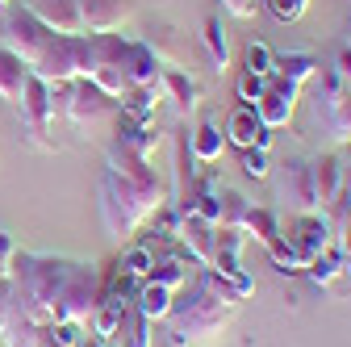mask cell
Listing matches in <instances>:
<instances>
[{"label": "cell", "mask_w": 351, "mask_h": 347, "mask_svg": "<svg viewBox=\"0 0 351 347\" xmlns=\"http://www.w3.org/2000/svg\"><path fill=\"white\" fill-rule=\"evenodd\" d=\"M167 205H171V189L151 167V159L134 155L130 147H121L113 139L109 143V167H105L101 189H97V209H101L105 235L113 243H130Z\"/></svg>", "instance_id": "obj_1"}, {"label": "cell", "mask_w": 351, "mask_h": 347, "mask_svg": "<svg viewBox=\"0 0 351 347\" xmlns=\"http://www.w3.org/2000/svg\"><path fill=\"white\" fill-rule=\"evenodd\" d=\"M184 289L189 293L176 297L171 301V314L163 318L171 347H193V343L217 339L230 326V318L239 314V306H243V297L234 293V285L222 280L213 268H197Z\"/></svg>", "instance_id": "obj_2"}, {"label": "cell", "mask_w": 351, "mask_h": 347, "mask_svg": "<svg viewBox=\"0 0 351 347\" xmlns=\"http://www.w3.org/2000/svg\"><path fill=\"white\" fill-rule=\"evenodd\" d=\"M67 255H47V251H21L13 255V297H17V314L34 318L47 326L51 314H55V297H59V285L67 276Z\"/></svg>", "instance_id": "obj_3"}, {"label": "cell", "mask_w": 351, "mask_h": 347, "mask_svg": "<svg viewBox=\"0 0 351 347\" xmlns=\"http://www.w3.org/2000/svg\"><path fill=\"white\" fill-rule=\"evenodd\" d=\"M51 101H55V113L84 139H97L105 130L117 125L121 109L109 93H101L93 80H67V84H51Z\"/></svg>", "instance_id": "obj_4"}, {"label": "cell", "mask_w": 351, "mask_h": 347, "mask_svg": "<svg viewBox=\"0 0 351 347\" xmlns=\"http://www.w3.org/2000/svg\"><path fill=\"white\" fill-rule=\"evenodd\" d=\"M310 84H318L310 101V134L330 139L335 147H351V84L339 80L335 67H322Z\"/></svg>", "instance_id": "obj_5"}, {"label": "cell", "mask_w": 351, "mask_h": 347, "mask_svg": "<svg viewBox=\"0 0 351 347\" xmlns=\"http://www.w3.org/2000/svg\"><path fill=\"white\" fill-rule=\"evenodd\" d=\"M47 84H67V80H88L93 71V51H88V34H51L42 55L29 67Z\"/></svg>", "instance_id": "obj_6"}, {"label": "cell", "mask_w": 351, "mask_h": 347, "mask_svg": "<svg viewBox=\"0 0 351 347\" xmlns=\"http://www.w3.org/2000/svg\"><path fill=\"white\" fill-rule=\"evenodd\" d=\"M101 293H105V285H101L97 264H88V259H71V264H67V276H63V285H59V297H55L51 322H84V326H88V318H93Z\"/></svg>", "instance_id": "obj_7"}, {"label": "cell", "mask_w": 351, "mask_h": 347, "mask_svg": "<svg viewBox=\"0 0 351 347\" xmlns=\"http://www.w3.org/2000/svg\"><path fill=\"white\" fill-rule=\"evenodd\" d=\"M17 117H21V139H25L34 151H55V139H51V121H55L51 84L38 80L34 71H29V80H25L21 101H17Z\"/></svg>", "instance_id": "obj_8"}, {"label": "cell", "mask_w": 351, "mask_h": 347, "mask_svg": "<svg viewBox=\"0 0 351 347\" xmlns=\"http://www.w3.org/2000/svg\"><path fill=\"white\" fill-rule=\"evenodd\" d=\"M88 51H93V71L88 80L113 101L125 93V55H130V38L121 34H88Z\"/></svg>", "instance_id": "obj_9"}, {"label": "cell", "mask_w": 351, "mask_h": 347, "mask_svg": "<svg viewBox=\"0 0 351 347\" xmlns=\"http://www.w3.org/2000/svg\"><path fill=\"white\" fill-rule=\"evenodd\" d=\"M51 29L42 25L25 5L21 9H5V21H0V47L13 51L25 67H34V59L42 55V47H47Z\"/></svg>", "instance_id": "obj_10"}, {"label": "cell", "mask_w": 351, "mask_h": 347, "mask_svg": "<svg viewBox=\"0 0 351 347\" xmlns=\"http://www.w3.org/2000/svg\"><path fill=\"white\" fill-rule=\"evenodd\" d=\"M243 247H247V235H243V230H222V226H217L209 268L222 276V280H230V285H234V293L247 301V297L255 293V280H251V276H247V268H243Z\"/></svg>", "instance_id": "obj_11"}, {"label": "cell", "mask_w": 351, "mask_h": 347, "mask_svg": "<svg viewBox=\"0 0 351 347\" xmlns=\"http://www.w3.org/2000/svg\"><path fill=\"white\" fill-rule=\"evenodd\" d=\"M276 201H285L293 213H322L314 193V167L310 159H285L276 176Z\"/></svg>", "instance_id": "obj_12"}, {"label": "cell", "mask_w": 351, "mask_h": 347, "mask_svg": "<svg viewBox=\"0 0 351 347\" xmlns=\"http://www.w3.org/2000/svg\"><path fill=\"white\" fill-rule=\"evenodd\" d=\"M297 101H301V84L293 80H280V75H268V88H263V97L251 105L259 113V121L268 130H280L297 117Z\"/></svg>", "instance_id": "obj_13"}, {"label": "cell", "mask_w": 351, "mask_h": 347, "mask_svg": "<svg viewBox=\"0 0 351 347\" xmlns=\"http://www.w3.org/2000/svg\"><path fill=\"white\" fill-rule=\"evenodd\" d=\"M305 259H314V255H322L326 247H335V226H330V218L326 213H293V222H289V230H280Z\"/></svg>", "instance_id": "obj_14"}, {"label": "cell", "mask_w": 351, "mask_h": 347, "mask_svg": "<svg viewBox=\"0 0 351 347\" xmlns=\"http://www.w3.org/2000/svg\"><path fill=\"white\" fill-rule=\"evenodd\" d=\"M134 0H80L84 34H117L121 25L134 21Z\"/></svg>", "instance_id": "obj_15"}, {"label": "cell", "mask_w": 351, "mask_h": 347, "mask_svg": "<svg viewBox=\"0 0 351 347\" xmlns=\"http://www.w3.org/2000/svg\"><path fill=\"white\" fill-rule=\"evenodd\" d=\"M171 239H180L184 243V255L193 259L197 268H209V259H213V239H217V226L197 218L193 209H180V222H176V235Z\"/></svg>", "instance_id": "obj_16"}, {"label": "cell", "mask_w": 351, "mask_h": 347, "mask_svg": "<svg viewBox=\"0 0 351 347\" xmlns=\"http://www.w3.org/2000/svg\"><path fill=\"white\" fill-rule=\"evenodd\" d=\"M222 134H226V143H234L239 151H268L272 147V130L268 125H263L259 121V113L251 109V105H239L230 117H226V130H222Z\"/></svg>", "instance_id": "obj_17"}, {"label": "cell", "mask_w": 351, "mask_h": 347, "mask_svg": "<svg viewBox=\"0 0 351 347\" xmlns=\"http://www.w3.org/2000/svg\"><path fill=\"white\" fill-rule=\"evenodd\" d=\"M310 167H314V193H318V205H322V213H330V209L343 201V176H347V163H343L335 151H326V155H318Z\"/></svg>", "instance_id": "obj_18"}, {"label": "cell", "mask_w": 351, "mask_h": 347, "mask_svg": "<svg viewBox=\"0 0 351 347\" xmlns=\"http://www.w3.org/2000/svg\"><path fill=\"white\" fill-rule=\"evenodd\" d=\"M51 34H84L80 21V0H29L25 5Z\"/></svg>", "instance_id": "obj_19"}, {"label": "cell", "mask_w": 351, "mask_h": 347, "mask_svg": "<svg viewBox=\"0 0 351 347\" xmlns=\"http://www.w3.org/2000/svg\"><path fill=\"white\" fill-rule=\"evenodd\" d=\"M159 55L147 47V38H130V55H125V88H147V84H159Z\"/></svg>", "instance_id": "obj_20"}, {"label": "cell", "mask_w": 351, "mask_h": 347, "mask_svg": "<svg viewBox=\"0 0 351 347\" xmlns=\"http://www.w3.org/2000/svg\"><path fill=\"white\" fill-rule=\"evenodd\" d=\"M159 88H163V101H171L180 117H193V113H197L201 88H197V80H189L180 67H163V71H159Z\"/></svg>", "instance_id": "obj_21"}, {"label": "cell", "mask_w": 351, "mask_h": 347, "mask_svg": "<svg viewBox=\"0 0 351 347\" xmlns=\"http://www.w3.org/2000/svg\"><path fill=\"white\" fill-rule=\"evenodd\" d=\"M193 259L184 255V251H167V255H155V268H151V276L147 280H159V285H167L171 293H180L189 280H193Z\"/></svg>", "instance_id": "obj_22"}, {"label": "cell", "mask_w": 351, "mask_h": 347, "mask_svg": "<svg viewBox=\"0 0 351 347\" xmlns=\"http://www.w3.org/2000/svg\"><path fill=\"white\" fill-rule=\"evenodd\" d=\"M163 101V88L159 84H147V88H125L117 97V109L125 121H155V109Z\"/></svg>", "instance_id": "obj_23"}, {"label": "cell", "mask_w": 351, "mask_h": 347, "mask_svg": "<svg viewBox=\"0 0 351 347\" xmlns=\"http://www.w3.org/2000/svg\"><path fill=\"white\" fill-rule=\"evenodd\" d=\"M171 301H176V293H171L167 285H159V280H138L134 310H138L147 322H163V318L171 314Z\"/></svg>", "instance_id": "obj_24"}, {"label": "cell", "mask_w": 351, "mask_h": 347, "mask_svg": "<svg viewBox=\"0 0 351 347\" xmlns=\"http://www.w3.org/2000/svg\"><path fill=\"white\" fill-rule=\"evenodd\" d=\"M189 151L197 163H217L226 151V134H222V125H213V121H197L189 130Z\"/></svg>", "instance_id": "obj_25"}, {"label": "cell", "mask_w": 351, "mask_h": 347, "mask_svg": "<svg viewBox=\"0 0 351 347\" xmlns=\"http://www.w3.org/2000/svg\"><path fill=\"white\" fill-rule=\"evenodd\" d=\"M197 38H201V51L209 55V67L222 75V71L230 67V38H226V29H222V17H205Z\"/></svg>", "instance_id": "obj_26"}, {"label": "cell", "mask_w": 351, "mask_h": 347, "mask_svg": "<svg viewBox=\"0 0 351 347\" xmlns=\"http://www.w3.org/2000/svg\"><path fill=\"white\" fill-rule=\"evenodd\" d=\"M322 71V63H318V55L314 51H285V55H276V63H272V75H280V80H293V84H310L314 75Z\"/></svg>", "instance_id": "obj_27"}, {"label": "cell", "mask_w": 351, "mask_h": 347, "mask_svg": "<svg viewBox=\"0 0 351 347\" xmlns=\"http://www.w3.org/2000/svg\"><path fill=\"white\" fill-rule=\"evenodd\" d=\"M25 80H29V67H25L13 51L0 47V101L17 109V101H21V93H25Z\"/></svg>", "instance_id": "obj_28"}, {"label": "cell", "mask_w": 351, "mask_h": 347, "mask_svg": "<svg viewBox=\"0 0 351 347\" xmlns=\"http://www.w3.org/2000/svg\"><path fill=\"white\" fill-rule=\"evenodd\" d=\"M268 259H272V268L280 272V276H297V272H305V268H310V259H305L285 235H276L272 243H268Z\"/></svg>", "instance_id": "obj_29"}, {"label": "cell", "mask_w": 351, "mask_h": 347, "mask_svg": "<svg viewBox=\"0 0 351 347\" xmlns=\"http://www.w3.org/2000/svg\"><path fill=\"white\" fill-rule=\"evenodd\" d=\"M243 235L268 247V243L280 235V222H276V213H272V209H263V205H251V213L243 218Z\"/></svg>", "instance_id": "obj_30"}, {"label": "cell", "mask_w": 351, "mask_h": 347, "mask_svg": "<svg viewBox=\"0 0 351 347\" xmlns=\"http://www.w3.org/2000/svg\"><path fill=\"white\" fill-rule=\"evenodd\" d=\"M339 272H343V259H339V247H326L322 255H314V259H310V268H305L301 276H310V285H318V289H330Z\"/></svg>", "instance_id": "obj_31"}, {"label": "cell", "mask_w": 351, "mask_h": 347, "mask_svg": "<svg viewBox=\"0 0 351 347\" xmlns=\"http://www.w3.org/2000/svg\"><path fill=\"white\" fill-rule=\"evenodd\" d=\"M151 268H155V251L151 247H125L121 251V259H117V272L121 276H130V280H147L151 276Z\"/></svg>", "instance_id": "obj_32"}, {"label": "cell", "mask_w": 351, "mask_h": 347, "mask_svg": "<svg viewBox=\"0 0 351 347\" xmlns=\"http://www.w3.org/2000/svg\"><path fill=\"white\" fill-rule=\"evenodd\" d=\"M88 326L84 322H47V347H84Z\"/></svg>", "instance_id": "obj_33"}, {"label": "cell", "mask_w": 351, "mask_h": 347, "mask_svg": "<svg viewBox=\"0 0 351 347\" xmlns=\"http://www.w3.org/2000/svg\"><path fill=\"white\" fill-rule=\"evenodd\" d=\"M247 213H251V201L243 193H222V218H217V226L222 230H243Z\"/></svg>", "instance_id": "obj_34"}, {"label": "cell", "mask_w": 351, "mask_h": 347, "mask_svg": "<svg viewBox=\"0 0 351 347\" xmlns=\"http://www.w3.org/2000/svg\"><path fill=\"white\" fill-rule=\"evenodd\" d=\"M259 9H268V17L280 25H297L310 9V0H259Z\"/></svg>", "instance_id": "obj_35"}, {"label": "cell", "mask_w": 351, "mask_h": 347, "mask_svg": "<svg viewBox=\"0 0 351 347\" xmlns=\"http://www.w3.org/2000/svg\"><path fill=\"white\" fill-rule=\"evenodd\" d=\"M272 63H276V55L263 42H251L243 51V71H251V75H272Z\"/></svg>", "instance_id": "obj_36"}, {"label": "cell", "mask_w": 351, "mask_h": 347, "mask_svg": "<svg viewBox=\"0 0 351 347\" xmlns=\"http://www.w3.org/2000/svg\"><path fill=\"white\" fill-rule=\"evenodd\" d=\"M263 88H268V75H251V71H243L239 84H234V93H239L243 105H255V101L263 97Z\"/></svg>", "instance_id": "obj_37"}, {"label": "cell", "mask_w": 351, "mask_h": 347, "mask_svg": "<svg viewBox=\"0 0 351 347\" xmlns=\"http://www.w3.org/2000/svg\"><path fill=\"white\" fill-rule=\"evenodd\" d=\"M243 171H247V176L251 180H268L272 176V167H268V151H243Z\"/></svg>", "instance_id": "obj_38"}, {"label": "cell", "mask_w": 351, "mask_h": 347, "mask_svg": "<svg viewBox=\"0 0 351 347\" xmlns=\"http://www.w3.org/2000/svg\"><path fill=\"white\" fill-rule=\"evenodd\" d=\"M13 255H17V239L9 230H0V280L13 272Z\"/></svg>", "instance_id": "obj_39"}, {"label": "cell", "mask_w": 351, "mask_h": 347, "mask_svg": "<svg viewBox=\"0 0 351 347\" xmlns=\"http://www.w3.org/2000/svg\"><path fill=\"white\" fill-rule=\"evenodd\" d=\"M230 17H239V21H247V17H255L259 13V0H217Z\"/></svg>", "instance_id": "obj_40"}, {"label": "cell", "mask_w": 351, "mask_h": 347, "mask_svg": "<svg viewBox=\"0 0 351 347\" xmlns=\"http://www.w3.org/2000/svg\"><path fill=\"white\" fill-rule=\"evenodd\" d=\"M330 67H335V75H339V80H347V84H351V47H343V51L335 55V63H330Z\"/></svg>", "instance_id": "obj_41"}, {"label": "cell", "mask_w": 351, "mask_h": 347, "mask_svg": "<svg viewBox=\"0 0 351 347\" xmlns=\"http://www.w3.org/2000/svg\"><path fill=\"white\" fill-rule=\"evenodd\" d=\"M339 259H343V276H351V230H339Z\"/></svg>", "instance_id": "obj_42"}, {"label": "cell", "mask_w": 351, "mask_h": 347, "mask_svg": "<svg viewBox=\"0 0 351 347\" xmlns=\"http://www.w3.org/2000/svg\"><path fill=\"white\" fill-rule=\"evenodd\" d=\"M343 201L351 205V163H347V176H343Z\"/></svg>", "instance_id": "obj_43"}, {"label": "cell", "mask_w": 351, "mask_h": 347, "mask_svg": "<svg viewBox=\"0 0 351 347\" xmlns=\"http://www.w3.org/2000/svg\"><path fill=\"white\" fill-rule=\"evenodd\" d=\"M343 34H347V47H351V17H347V25H343Z\"/></svg>", "instance_id": "obj_44"}, {"label": "cell", "mask_w": 351, "mask_h": 347, "mask_svg": "<svg viewBox=\"0 0 351 347\" xmlns=\"http://www.w3.org/2000/svg\"><path fill=\"white\" fill-rule=\"evenodd\" d=\"M84 347H105V343H101V339H88V343H84Z\"/></svg>", "instance_id": "obj_45"}, {"label": "cell", "mask_w": 351, "mask_h": 347, "mask_svg": "<svg viewBox=\"0 0 351 347\" xmlns=\"http://www.w3.org/2000/svg\"><path fill=\"white\" fill-rule=\"evenodd\" d=\"M5 9H9V0H0V13H5Z\"/></svg>", "instance_id": "obj_46"}]
</instances>
